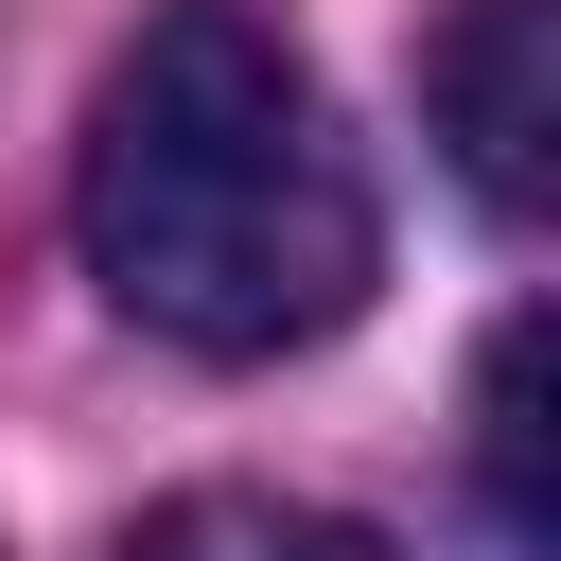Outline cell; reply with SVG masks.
Returning <instances> with one entry per match:
<instances>
[{
	"label": "cell",
	"mask_w": 561,
	"mask_h": 561,
	"mask_svg": "<svg viewBox=\"0 0 561 561\" xmlns=\"http://www.w3.org/2000/svg\"><path fill=\"white\" fill-rule=\"evenodd\" d=\"M88 263L175 351H316L368 298V175L333 140V88L245 0H158L140 53L88 105Z\"/></svg>",
	"instance_id": "obj_1"
},
{
	"label": "cell",
	"mask_w": 561,
	"mask_h": 561,
	"mask_svg": "<svg viewBox=\"0 0 561 561\" xmlns=\"http://www.w3.org/2000/svg\"><path fill=\"white\" fill-rule=\"evenodd\" d=\"M421 105L491 210H561V0H456L421 53Z\"/></svg>",
	"instance_id": "obj_2"
},
{
	"label": "cell",
	"mask_w": 561,
	"mask_h": 561,
	"mask_svg": "<svg viewBox=\"0 0 561 561\" xmlns=\"http://www.w3.org/2000/svg\"><path fill=\"white\" fill-rule=\"evenodd\" d=\"M473 491L508 508V543H543V561H561V298H543V316H508V333H491V368H473Z\"/></svg>",
	"instance_id": "obj_3"
},
{
	"label": "cell",
	"mask_w": 561,
	"mask_h": 561,
	"mask_svg": "<svg viewBox=\"0 0 561 561\" xmlns=\"http://www.w3.org/2000/svg\"><path fill=\"white\" fill-rule=\"evenodd\" d=\"M123 561H386V543L333 526V508H280V491H175Z\"/></svg>",
	"instance_id": "obj_4"
}]
</instances>
